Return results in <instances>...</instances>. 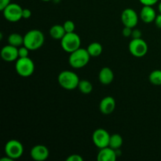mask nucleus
<instances>
[{
  "mask_svg": "<svg viewBox=\"0 0 161 161\" xmlns=\"http://www.w3.org/2000/svg\"><path fill=\"white\" fill-rule=\"evenodd\" d=\"M45 42L43 33L38 29H31L24 36V46L30 50H37Z\"/></svg>",
  "mask_w": 161,
  "mask_h": 161,
  "instance_id": "nucleus-1",
  "label": "nucleus"
},
{
  "mask_svg": "<svg viewBox=\"0 0 161 161\" xmlns=\"http://www.w3.org/2000/svg\"><path fill=\"white\" fill-rule=\"evenodd\" d=\"M91 55L86 49L79 48L72 53H69V63L73 69H80L85 67L88 64Z\"/></svg>",
  "mask_w": 161,
  "mask_h": 161,
  "instance_id": "nucleus-2",
  "label": "nucleus"
},
{
  "mask_svg": "<svg viewBox=\"0 0 161 161\" xmlns=\"http://www.w3.org/2000/svg\"><path fill=\"white\" fill-rule=\"evenodd\" d=\"M58 83L62 88L69 91L78 88L80 78L74 72L69 70H64L60 72L58 75Z\"/></svg>",
  "mask_w": 161,
  "mask_h": 161,
  "instance_id": "nucleus-3",
  "label": "nucleus"
},
{
  "mask_svg": "<svg viewBox=\"0 0 161 161\" xmlns=\"http://www.w3.org/2000/svg\"><path fill=\"white\" fill-rule=\"evenodd\" d=\"M61 48L67 53H71L80 48L81 39L80 36L74 32L66 33L64 37L61 39Z\"/></svg>",
  "mask_w": 161,
  "mask_h": 161,
  "instance_id": "nucleus-4",
  "label": "nucleus"
},
{
  "mask_svg": "<svg viewBox=\"0 0 161 161\" xmlns=\"http://www.w3.org/2000/svg\"><path fill=\"white\" fill-rule=\"evenodd\" d=\"M15 69L17 73L21 77H29L35 71V64L32 60L27 58H19L16 61Z\"/></svg>",
  "mask_w": 161,
  "mask_h": 161,
  "instance_id": "nucleus-5",
  "label": "nucleus"
},
{
  "mask_svg": "<svg viewBox=\"0 0 161 161\" xmlns=\"http://www.w3.org/2000/svg\"><path fill=\"white\" fill-rule=\"evenodd\" d=\"M2 12L4 18L9 22H17L23 18V9L17 3H10Z\"/></svg>",
  "mask_w": 161,
  "mask_h": 161,
  "instance_id": "nucleus-6",
  "label": "nucleus"
},
{
  "mask_svg": "<svg viewBox=\"0 0 161 161\" xmlns=\"http://www.w3.org/2000/svg\"><path fill=\"white\" fill-rule=\"evenodd\" d=\"M128 49L132 56L135 58H142L147 53L148 45L142 38L133 39L129 43Z\"/></svg>",
  "mask_w": 161,
  "mask_h": 161,
  "instance_id": "nucleus-7",
  "label": "nucleus"
},
{
  "mask_svg": "<svg viewBox=\"0 0 161 161\" xmlns=\"http://www.w3.org/2000/svg\"><path fill=\"white\" fill-rule=\"evenodd\" d=\"M24 153V146L20 142L16 139H11L6 142L5 146V153L14 160H17L22 157Z\"/></svg>",
  "mask_w": 161,
  "mask_h": 161,
  "instance_id": "nucleus-8",
  "label": "nucleus"
},
{
  "mask_svg": "<svg viewBox=\"0 0 161 161\" xmlns=\"http://www.w3.org/2000/svg\"><path fill=\"white\" fill-rule=\"evenodd\" d=\"M111 135L106 130L103 128L96 129L92 135L93 143L98 149L108 147Z\"/></svg>",
  "mask_w": 161,
  "mask_h": 161,
  "instance_id": "nucleus-9",
  "label": "nucleus"
},
{
  "mask_svg": "<svg viewBox=\"0 0 161 161\" xmlns=\"http://www.w3.org/2000/svg\"><path fill=\"white\" fill-rule=\"evenodd\" d=\"M121 20L124 26L134 28L138 23V15L135 9L127 8L121 14Z\"/></svg>",
  "mask_w": 161,
  "mask_h": 161,
  "instance_id": "nucleus-10",
  "label": "nucleus"
},
{
  "mask_svg": "<svg viewBox=\"0 0 161 161\" xmlns=\"http://www.w3.org/2000/svg\"><path fill=\"white\" fill-rule=\"evenodd\" d=\"M1 58L6 62L16 61L19 58L18 47L9 44L3 47L1 50Z\"/></svg>",
  "mask_w": 161,
  "mask_h": 161,
  "instance_id": "nucleus-11",
  "label": "nucleus"
},
{
  "mask_svg": "<svg viewBox=\"0 0 161 161\" xmlns=\"http://www.w3.org/2000/svg\"><path fill=\"white\" fill-rule=\"evenodd\" d=\"M49 149L42 145H36L30 151L31 157L36 161H44L49 157Z\"/></svg>",
  "mask_w": 161,
  "mask_h": 161,
  "instance_id": "nucleus-12",
  "label": "nucleus"
},
{
  "mask_svg": "<svg viewBox=\"0 0 161 161\" xmlns=\"http://www.w3.org/2000/svg\"><path fill=\"white\" fill-rule=\"evenodd\" d=\"M116 108V101L111 96H107L102 98L99 104V109L101 113L105 115H109L114 112Z\"/></svg>",
  "mask_w": 161,
  "mask_h": 161,
  "instance_id": "nucleus-13",
  "label": "nucleus"
},
{
  "mask_svg": "<svg viewBox=\"0 0 161 161\" xmlns=\"http://www.w3.org/2000/svg\"><path fill=\"white\" fill-rule=\"evenodd\" d=\"M116 159L117 154L116 150L109 146L100 149L97 156V160L98 161H116Z\"/></svg>",
  "mask_w": 161,
  "mask_h": 161,
  "instance_id": "nucleus-14",
  "label": "nucleus"
},
{
  "mask_svg": "<svg viewBox=\"0 0 161 161\" xmlns=\"http://www.w3.org/2000/svg\"><path fill=\"white\" fill-rule=\"evenodd\" d=\"M156 17H157V13L153 6H143L140 12V18L144 23L150 24L154 22Z\"/></svg>",
  "mask_w": 161,
  "mask_h": 161,
  "instance_id": "nucleus-15",
  "label": "nucleus"
},
{
  "mask_svg": "<svg viewBox=\"0 0 161 161\" xmlns=\"http://www.w3.org/2000/svg\"><path fill=\"white\" fill-rule=\"evenodd\" d=\"M98 80L103 85H108L114 80V73L108 67H104L101 69L98 74Z\"/></svg>",
  "mask_w": 161,
  "mask_h": 161,
  "instance_id": "nucleus-16",
  "label": "nucleus"
},
{
  "mask_svg": "<svg viewBox=\"0 0 161 161\" xmlns=\"http://www.w3.org/2000/svg\"><path fill=\"white\" fill-rule=\"evenodd\" d=\"M66 34V31L64 30V26L61 25H55L50 28V35L53 39H60L61 40L64 35Z\"/></svg>",
  "mask_w": 161,
  "mask_h": 161,
  "instance_id": "nucleus-17",
  "label": "nucleus"
},
{
  "mask_svg": "<svg viewBox=\"0 0 161 161\" xmlns=\"http://www.w3.org/2000/svg\"><path fill=\"white\" fill-rule=\"evenodd\" d=\"M88 53L91 55V57H98L102 54V50H103V48H102V44L99 43L97 42H91L89 46L86 48Z\"/></svg>",
  "mask_w": 161,
  "mask_h": 161,
  "instance_id": "nucleus-18",
  "label": "nucleus"
},
{
  "mask_svg": "<svg viewBox=\"0 0 161 161\" xmlns=\"http://www.w3.org/2000/svg\"><path fill=\"white\" fill-rule=\"evenodd\" d=\"M8 42L9 45L16 47H20L24 45V36L18 33H12L8 37Z\"/></svg>",
  "mask_w": 161,
  "mask_h": 161,
  "instance_id": "nucleus-19",
  "label": "nucleus"
},
{
  "mask_svg": "<svg viewBox=\"0 0 161 161\" xmlns=\"http://www.w3.org/2000/svg\"><path fill=\"white\" fill-rule=\"evenodd\" d=\"M123 138L119 134H113L110 136L109 145L108 146L113 149H119L123 145Z\"/></svg>",
  "mask_w": 161,
  "mask_h": 161,
  "instance_id": "nucleus-20",
  "label": "nucleus"
},
{
  "mask_svg": "<svg viewBox=\"0 0 161 161\" xmlns=\"http://www.w3.org/2000/svg\"><path fill=\"white\" fill-rule=\"evenodd\" d=\"M78 89L80 90L82 94H89L92 92L93 91V85L88 80H80V83L78 85Z\"/></svg>",
  "mask_w": 161,
  "mask_h": 161,
  "instance_id": "nucleus-21",
  "label": "nucleus"
},
{
  "mask_svg": "<svg viewBox=\"0 0 161 161\" xmlns=\"http://www.w3.org/2000/svg\"><path fill=\"white\" fill-rule=\"evenodd\" d=\"M149 80L155 86H161V70H154L149 74Z\"/></svg>",
  "mask_w": 161,
  "mask_h": 161,
  "instance_id": "nucleus-22",
  "label": "nucleus"
},
{
  "mask_svg": "<svg viewBox=\"0 0 161 161\" xmlns=\"http://www.w3.org/2000/svg\"><path fill=\"white\" fill-rule=\"evenodd\" d=\"M63 26H64V30H65L66 33L74 32V31H75V25L72 20H66L64 23V25H63Z\"/></svg>",
  "mask_w": 161,
  "mask_h": 161,
  "instance_id": "nucleus-23",
  "label": "nucleus"
},
{
  "mask_svg": "<svg viewBox=\"0 0 161 161\" xmlns=\"http://www.w3.org/2000/svg\"><path fill=\"white\" fill-rule=\"evenodd\" d=\"M29 49L27 48L25 46L23 47H18V53L19 58H27L28 57V53H29Z\"/></svg>",
  "mask_w": 161,
  "mask_h": 161,
  "instance_id": "nucleus-24",
  "label": "nucleus"
},
{
  "mask_svg": "<svg viewBox=\"0 0 161 161\" xmlns=\"http://www.w3.org/2000/svg\"><path fill=\"white\" fill-rule=\"evenodd\" d=\"M66 161H83V158L79 154H72L66 159Z\"/></svg>",
  "mask_w": 161,
  "mask_h": 161,
  "instance_id": "nucleus-25",
  "label": "nucleus"
},
{
  "mask_svg": "<svg viewBox=\"0 0 161 161\" xmlns=\"http://www.w3.org/2000/svg\"><path fill=\"white\" fill-rule=\"evenodd\" d=\"M159 0H139L140 3L143 5V6H153L154 5L157 4L158 3Z\"/></svg>",
  "mask_w": 161,
  "mask_h": 161,
  "instance_id": "nucleus-26",
  "label": "nucleus"
},
{
  "mask_svg": "<svg viewBox=\"0 0 161 161\" xmlns=\"http://www.w3.org/2000/svg\"><path fill=\"white\" fill-rule=\"evenodd\" d=\"M132 29H133V28L124 26V29H123V31H122L123 36H124V37H130V36H131L132 31H133Z\"/></svg>",
  "mask_w": 161,
  "mask_h": 161,
  "instance_id": "nucleus-27",
  "label": "nucleus"
},
{
  "mask_svg": "<svg viewBox=\"0 0 161 161\" xmlns=\"http://www.w3.org/2000/svg\"><path fill=\"white\" fill-rule=\"evenodd\" d=\"M142 33L141 30L139 29H134L132 31L131 37L133 39H140L142 38Z\"/></svg>",
  "mask_w": 161,
  "mask_h": 161,
  "instance_id": "nucleus-28",
  "label": "nucleus"
},
{
  "mask_svg": "<svg viewBox=\"0 0 161 161\" xmlns=\"http://www.w3.org/2000/svg\"><path fill=\"white\" fill-rule=\"evenodd\" d=\"M10 3L11 0H0V10L3 11Z\"/></svg>",
  "mask_w": 161,
  "mask_h": 161,
  "instance_id": "nucleus-29",
  "label": "nucleus"
},
{
  "mask_svg": "<svg viewBox=\"0 0 161 161\" xmlns=\"http://www.w3.org/2000/svg\"><path fill=\"white\" fill-rule=\"evenodd\" d=\"M31 16V11L29 9H23V13H22V17L24 19L30 18Z\"/></svg>",
  "mask_w": 161,
  "mask_h": 161,
  "instance_id": "nucleus-30",
  "label": "nucleus"
},
{
  "mask_svg": "<svg viewBox=\"0 0 161 161\" xmlns=\"http://www.w3.org/2000/svg\"><path fill=\"white\" fill-rule=\"evenodd\" d=\"M154 23H155L156 26L158 28H161V14H158L156 17L155 20H154Z\"/></svg>",
  "mask_w": 161,
  "mask_h": 161,
  "instance_id": "nucleus-31",
  "label": "nucleus"
},
{
  "mask_svg": "<svg viewBox=\"0 0 161 161\" xmlns=\"http://www.w3.org/2000/svg\"><path fill=\"white\" fill-rule=\"evenodd\" d=\"M14 159H12L11 157H9V156L6 155V157H3L0 159V161H14Z\"/></svg>",
  "mask_w": 161,
  "mask_h": 161,
  "instance_id": "nucleus-32",
  "label": "nucleus"
},
{
  "mask_svg": "<svg viewBox=\"0 0 161 161\" xmlns=\"http://www.w3.org/2000/svg\"><path fill=\"white\" fill-rule=\"evenodd\" d=\"M158 10H159V12H160V14H161V2L159 3V5H158Z\"/></svg>",
  "mask_w": 161,
  "mask_h": 161,
  "instance_id": "nucleus-33",
  "label": "nucleus"
},
{
  "mask_svg": "<svg viewBox=\"0 0 161 161\" xmlns=\"http://www.w3.org/2000/svg\"><path fill=\"white\" fill-rule=\"evenodd\" d=\"M42 1H43V2H50V1H51V0H42Z\"/></svg>",
  "mask_w": 161,
  "mask_h": 161,
  "instance_id": "nucleus-34",
  "label": "nucleus"
}]
</instances>
